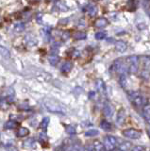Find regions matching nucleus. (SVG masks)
Segmentation results:
<instances>
[{"label": "nucleus", "mask_w": 150, "mask_h": 151, "mask_svg": "<svg viewBox=\"0 0 150 151\" xmlns=\"http://www.w3.org/2000/svg\"><path fill=\"white\" fill-rule=\"evenodd\" d=\"M48 125H49V118L48 117H44L43 119V121H42V123H41V127L43 129H47Z\"/></svg>", "instance_id": "nucleus-27"}, {"label": "nucleus", "mask_w": 150, "mask_h": 151, "mask_svg": "<svg viewBox=\"0 0 150 151\" xmlns=\"http://www.w3.org/2000/svg\"><path fill=\"white\" fill-rule=\"evenodd\" d=\"M17 125L18 124L15 121H9V122H7L5 127H6V129H14V127H16Z\"/></svg>", "instance_id": "nucleus-29"}, {"label": "nucleus", "mask_w": 150, "mask_h": 151, "mask_svg": "<svg viewBox=\"0 0 150 151\" xmlns=\"http://www.w3.org/2000/svg\"><path fill=\"white\" fill-rule=\"evenodd\" d=\"M144 150V147L141 145H136L134 147H131V149L129 151H143Z\"/></svg>", "instance_id": "nucleus-34"}, {"label": "nucleus", "mask_w": 150, "mask_h": 151, "mask_svg": "<svg viewBox=\"0 0 150 151\" xmlns=\"http://www.w3.org/2000/svg\"><path fill=\"white\" fill-rule=\"evenodd\" d=\"M56 5H57L58 9H60L62 12H66V11H68V7H67L64 3H62V1H59Z\"/></svg>", "instance_id": "nucleus-28"}, {"label": "nucleus", "mask_w": 150, "mask_h": 151, "mask_svg": "<svg viewBox=\"0 0 150 151\" xmlns=\"http://www.w3.org/2000/svg\"><path fill=\"white\" fill-rule=\"evenodd\" d=\"M106 36H107L106 31H99V32L95 33V35L96 40H103V39H105Z\"/></svg>", "instance_id": "nucleus-26"}, {"label": "nucleus", "mask_w": 150, "mask_h": 151, "mask_svg": "<svg viewBox=\"0 0 150 151\" xmlns=\"http://www.w3.org/2000/svg\"><path fill=\"white\" fill-rule=\"evenodd\" d=\"M37 22L39 24L43 23V14L42 13H38V15H37Z\"/></svg>", "instance_id": "nucleus-35"}, {"label": "nucleus", "mask_w": 150, "mask_h": 151, "mask_svg": "<svg viewBox=\"0 0 150 151\" xmlns=\"http://www.w3.org/2000/svg\"><path fill=\"white\" fill-rule=\"evenodd\" d=\"M120 85L123 88H126V85H128V79H126V74L120 75Z\"/></svg>", "instance_id": "nucleus-22"}, {"label": "nucleus", "mask_w": 150, "mask_h": 151, "mask_svg": "<svg viewBox=\"0 0 150 151\" xmlns=\"http://www.w3.org/2000/svg\"><path fill=\"white\" fill-rule=\"evenodd\" d=\"M66 151H74V149H73V146H72V147H69V148H67V149H66Z\"/></svg>", "instance_id": "nucleus-37"}, {"label": "nucleus", "mask_w": 150, "mask_h": 151, "mask_svg": "<svg viewBox=\"0 0 150 151\" xmlns=\"http://www.w3.org/2000/svg\"><path fill=\"white\" fill-rule=\"evenodd\" d=\"M114 151H123V150H121V149H119V148H118V149H115Z\"/></svg>", "instance_id": "nucleus-41"}, {"label": "nucleus", "mask_w": 150, "mask_h": 151, "mask_svg": "<svg viewBox=\"0 0 150 151\" xmlns=\"http://www.w3.org/2000/svg\"><path fill=\"white\" fill-rule=\"evenodd\" d=\"M126 48H128V45H126V44L125 42L117 41L115 42V49H116V51L120 52V53H123V52H125L126 50Z\"/></svg>", "instance_id": "nucleus-5"}, {"label": "nucleus", "mask_w": 150, "mask_h": 151, "mask_svg": "<svg viewBox=\"0 0 150 151\" xmlns=\"http://www.w3.org/2000/svg\"><path fill=\"white\" fill-rule=\"evenodd\" d=\"M13 29H14L15 32H22L25 30V25L23 23H17L14 25V27H13Z\"/></svg>", "instance_id": "nucleus-19"}, {"label": "nucleus", "mask_w": 150, "mask_h": 151, "mask_svg": "<svg viewBox=\"0 0 150 151\" xmlns=\"http://www.w3.org/2000/svg\"><path fill=\"white\" fill-rule=\"evenodd\" d=\"M65 130L68 134H76V127L74 126H67Z\"/></svg>", "instance_id": "nucleus-32"}, {"label": "nucleus", "mask_w": 150, "mask_h": 151, "mask_svg": "<svg viewBox=\"0 0 150 151\" xmlns=\"http://www.w3.org/2000/svg\"><path fill=\"white\" fill-rule=\"evenodd\" d=\"M132 147V145L129 142H122V143L119 145V149L123 150V151H128Z\"/></svg>", "instance_id": "nucleus-8"}, {"label": "nucleus", "mask_w": 150, "mask_h": 151, "mask_svg": "<svg viewBox=\"0 0 150 151\" xmlns=\"http://www.w3.org/2000/svg\"><path fill=\"white\" fill-rule=\"evenodd\" d=\"M86 33L83 32V31H78L76 32L75 34L73 35V38L75 40H78V41H80V40H85L86 39Z\"/></svg>", "instance_id": "nucleus-10"}, {"label": "nucleus", "mask_w": 150, "mask_h": 151, "mask_svg": "<svg viewBox=\"0 0 150 151\" xmlns=\"http://www.w3.org/2000/svg\"><path fill=\"white\" fill-rule=\"evenodd\" d=\"M143 114H144V119H147V118L150 117V104L146 103V104H144V105Z\"/></svg>", "instance_id": "nucleus-12"}, {"label": "nucleus", "mask_w": 150, "mask_h": 151, "mask_svg": "<svg viewBox=\"0 0 150 151\" xmlns=\"http://www.w3.org/2000/svg\"><path fill=\"white\" fill-rule=\"evenodd\" d=\"M26 44L29 46H34L38 44V40H37L33 35L29 34L26 36Z\"/></svg>", "instance_id": "nucleus-7"}, {"label": "nucleus", "mask_w": 150, "mask_h": 151, "mask_svg": "<svg viewBox=\"0 0 150 151\" xmlns=\"http://www.w3.org/2000/svg\"><path fill=\"white\" fill-rule=\"evenodd\" d=\"M126 61H128V64H132V63H138L139 61V58L138 56H130V57H128V59H126Z\"/></svg>", "instance_id": "nucleus-25"}, {"label": "nucleus", "mask_w": 150, "mask_h": 151, "mask_svg": "<svg viewBox=\"0 0 150 151\" xmlns=\"http://www.w3.org/2000/svg\"><path fill=\"white\" fill-rule=\"evenodd\" d=\"M143 151H144V150H143Z\"/></svg>", "instance_id": "nucleus-42"}, {"label": "nucleus", "mask_w": 150, "mask_h": 151, "mask_svg": "<svg viewBox=\"0 0 150 151\" xmlns=\"http://www.w3.org/2000/svg\"><path fill=\"white\" fill-rule=\"evenodd\" d=\"M73 68V63H71V61H66V63H64L62 65V71L64 73H68L70 72V71L72 70Z\"/></svg>", "instance_id": "nucleus-9"}, {"label": "nucleus", "mask_w": 150, "mask_h": 151, "mask_svg": "<svg viewBox=\"0 0 150 151\" xmlns=\"http://www.w3.org/2000/svg\"><path fill=\"white\" fill-rule=\"evenodd\" d=\"M29 134V129H27V127H19V129L17 131V135L19 137H25V136H27Z\"/></svg>", "instance_id": "nucleus-13"}, {"label": "nucleus", "mask_w": 150, "mask_h": 151, "mask_svg": "<svg viewBox=\"0 0 150 151\" xmlns=\"http://www.w3.org/2000/svg\"><path fill=\"white\" fill-rule=\"evenodd\" d=\"M145 120H146V121H147V123L150 125V117H149V118H147V119H145Z\"/></svg>", "instance_id": "nucleus-38"}, {"label": "nucleus", "mask_w": 150, "mask_h": 151, "mask_svg": "<svg viewBox=\"0 0 150 151\" xmlns=\"http://www.w3.org/2000/svg\"><path fill=\"white\" fill-rule=\"evenodd\" d=\"M0 55H1L2 57H4V58H7V59H9L11 57L10 51H9L6 47H4L2 45H0Z\"/></svg>", "instance_id": "nucleus-17"}, {"label": "nucleus", "mask_w": 150, "mask_h": 151, "mask_svg": "<svg viewBox=\"0 0 150 151\" xmlns=\"http://www.w3.org/2000/svg\"><path fill=\"white\" fill-rule=\"evenodd\" d=\"M128 96L129 97L131 102L137 107L144 106V104H146V99H145V97L141 96V94L136 91H129L128 93Z\"/></svg>", "instance_id": "nucleus-2"}, {"label": "nucleus", "mask_w": 150, "mask_h": 151, "mask_svg": "<svg viewBox=\"0 0 150 151\" xmlns=\"http://www.w3.org/2000/svg\"><path fill=\"white\" fill-rule=\"evenodd\" d=\"M101 127L105 131H111V125L108 121H106V120L101 122Z\"/></svg>", "instance_id": "nucleus-21"}, {"label": "nucleus", "mask_w": 150, "mask_h": 151, "mask_svg": "<svg viewBox=\"0 0 150 151\" xmlns=\"http://www.w3.org/2000/svg\"><path fill=\"white\" fill-rule=\"evenodd\" d=\"M98 133H99V132H98V130H96V129H90V130L86 131L85 135L88 137H93V136L98 135Z\"/></svg>", "instance_id": "nucleus-31"}, {"label": "nucleus", "mask_w": 150, "mask_h": 151, "mask_svg": "<svg viewBox=\"0 0 150 151\" xmlns=\"http://www.w3.org/2000/svg\"><path fill=\"white\" fill-rule=\"evenodd\" d=\"M103 145H104L105 150H108V151L114 150V148H115V146L112 145L111 142L106 138V137H105V139H104V144H103Z\"/></svg>", "instance_id": "nucleus-15"}, {"label": "nucleus", "mask_w": 150, "mask_h": 151, "mask_svg": "<svg viewBox=\"0 0 150 151\" xmlns=\"http://www.w3.org/2000/svg\"><path fill=\"white\" fill-rule=\"evenodd\" d=\"M48 61H49V63L51 65L55 66L60 61V58H59V56L56 55V54L51 55V56H49V58H48Z\"/></svg>", "instance_id": "nucleus-16"}, {"label": "nucleus", "mask_w": 150, "mask_h": 151, "mask_svg": "<svg viewBox=\"0 0 150 151\" xmlns=\"http://www.w3.org/2000/svg\"><path fill=\"white\" fill-rule=\"evenodd\" d=\"M108 25V21H107V19L105 18H99V19H97V20L95 21V27H104Z\"/></svg>", "instance_id": "nucleus-14"}, {"label": "nucleus", "mask_w": 150, "mask_h": 151, "mask_svg": "<svg viewBox=\"0 0 150 151\" xmlns=\"http://www.w3.org/2000/svg\"><path fill=\"white\" fill-rule=\"evenodd\" d=\"M128 71L131 74H135L138 71V63H132V64H128Z\"/></svg>", "instance_id": "nucleus-24"}, {"label": "nucleus", "mask_w": 150, "mask_h": 151, "mask_svg": "<svg viewBox=\"0 0 150 151\" xmlns=\"http://www.w3.org/2000/svg\"><path fill=\"white\" fill-rule=\"evenodd\" d=\"M37 77L40 78L41 79L44 80V81H48V80L51 78V76L45 72H38L37 73Z\"/></svg>", "instance_id": "nucleus-18"}, {"label": "nucleus", "mask_w": 150, "mask_h": 151, "mask_svg": "<svg viewBox=\"0 0 150 151\" xmlns=\"http://www.w3.org/2000/svg\"><path fill=\"white\" fill-rule=\"evenodd\" d=\"M93 149L95 151H105V147L103 144L101 143L100 141H95L93 144Z\"/></svg>", "instance_id": "nucleus-11"}, {"label": "nucleus", "mask_w": 150, "mask_h": 151, "mask_svg": "<svg viewBox=\"0 0 150 151\" xmlns=\"http://www.w3.org/2000/svg\"><path fill=\"white\" fill-rule=\"evenodd\" d=\"M123 134L125 137L128 139H132V140H138L141 136H142V132L138 129H126L123 131Z\"/></svg>", "instance_id": "nucleus-3"}, {"label": "nucleus", "mask_w": 150, "mask_h": 151, "mask_svg": "<svg viewBox=\"0 0 150 151\" xmlns=\"http://www.w3.org/2000/svg\"><path fill=\"white\" fill-rule=\"evenodd\" d=\"M96 87H97L98 91H99V92H101V93L105 92V84H104V82H103L101 79L96 80Z\"/></svg>", "instance_id": "nucleus-23"}, {"label": "nucleus", "mask_w": 150, "mask_h": 151, "mask_svg": "<svg viewBox=\"0 0 150 151\" xmlns=\"http://www.w3.org/2000/svg\"><path fill=\"white\" fill-rule=\"evenodd\" d=\"M106 138H107L108 140H109L114 146H116L117 144H118V141H117V138H116V137H114V136H112V135H108V136H106Z\"/></svg>", "instance_id": "nucleus-30"}, {"label": "nucleus", "mask_w": 150, "mask_h": 151, "mask_svg": "<svg viewBox=\"0 0 150 151\" xmlns=\"http://www.w3.org/2000/svg\"><path fill=\"white\" fill-rule=\"evenodd\" d=\"M9 151H16V149L15 148H10V149H9Z\"/></svg>", "instance_id": "nucleus-39"}, {"label": "nucleus", "mask_w": 150, "mask_h": 151, "mask_svg": "<svg viewBox=\"0 0 150 151\" xmlns=\"http://www.w3.org/2000/svg\"><path fill=\"white\" fill-rule=\"evenodd\" d=\"M125 120H126V111L124 109H122V110L119 111L118 114H117V118H116L117 125L121 126L125 122Z\"/></svg>", "instance_id": "nucleus-6"}, {"label": "nucleus", "mask_w": 150, "mask_h": 151, "mask_svg": "<svg viewBox=\"0 0 150 151\" xmlns=\"http://www.w3.org/2000/svg\"><path fill=\"white\" fill-rule=\"evenodd\" d=\"M44 104L45 108L47 109L49 111L60 112V113H64L65 112L64 107L60 102L54 100V99H45Z\"/></svg>", "instance_id": "nucleus-1"}, {"label": "nucleus", "mask_w": 150, "mask_h": 151, "mask_svg": "<svg viewBox=\"0 0 150 151\" xmlns=\"http://www.w3.org/2000/svg\"><path fill=\"white\" fill-rule=\"evenodd\" d=\"M83 151H95L93 145H87L85 148H83Z\"/></svg>", "instance_id": "nucleus-36"}, {"label": "nucleus", "mask_w": 150, "mask_h": 151, "mask_svg": "<svg viewBox=\"0 0 150 151\" xmlns=\"http://www.w3.org/2000/svg\"><path fill=\"white\" fill-rule=\"evenodd\" d=\"M147 132H148V134H149V136H150V126H149V127L147 129Z\"/></svg>", "instance_id": "nucleus-40"}, {"label": "nucleus", "mask_w": 150, "mask_h": 151, "mask_svg": "<svg viewBox=\"0 0 150 151\" xmlns=\"http://www.w3.org/2000/svg\"><path fill=\"white\" fill-rule=\"evenodd\" d=\"M70 36H71V35H70V33L68 31H64V32L62 33V38L63 40H68L70 38Z\"/></svg>", "instance_id": "nucleus-33"}, {"label": "nucleus", "mask_w": 150, "mask_h": 151, "mask_svg": "<svg viewBox=\"0 0 150 151\" xmlns=\"http://www.w3.org/2000/svg\"><path fill=\"white\" fill-rule=\"evenodd\" d=\"M88 14L90 16L93 17V16H95L96 14H97V8L95 6H90L88 8Z\"/></svg>", "instance_id": "nucleus-20"}, {"label": "nucleus", "mask_w": 150, "mask_h": 151, "mask_svg": "<svg viewBox=\"0 0 150 151\" xmlns=\"http://www.w3.org/2000/svg\"><path fill=\"white\" fill-rule=\"evenodd\" d=\"M113 111H114V109H113V107H112L111 104H110V103H106L105 104L103 112H104V115L106 117H108V118L111 117L112 114H113Z\"/></svg>", "instance_id": "nucleus-4"}]
</instances>
